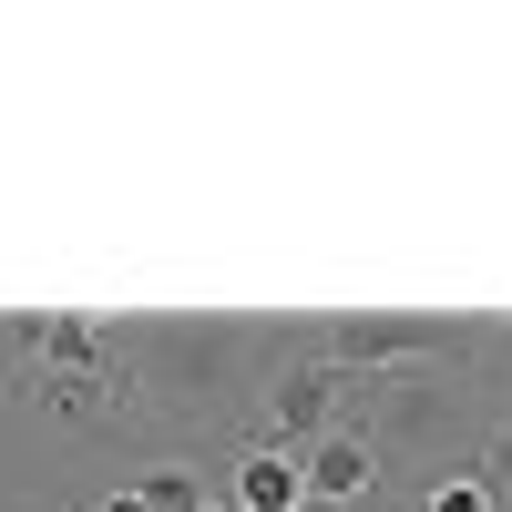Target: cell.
<instances>
[{
	"mask_svg": "<svg viewBox=\"0 0 512 512\" xmlns=\"http://www.w3.org/2000/svg\"><path fill=\"white\" fill-rule=\"evenodd\" d=\"M338 390H349V369H338V359H287L277 390H267V441L308 461V451L338 431Z\"/></svg>",
	"mask_w": 512,
	"mask_h": 512,
	"instance_id": "cell-1",
	"label": "cell"
},
{
	"mask_svg": "<svg viewBox=\"0 0 512 512\" xmlns=\"http://www.w3.org/2000/svg\"><path fill=\"white\" fill-rule=\"evenodd\" d=\"M451 349V328H431V318H338V328H318V359H338V369H400V359H441Z\"/></svg>",
	"mask_w": 512,
	"mask_h": 512,
	"instance_id": "cell-2",
	"label": "cell"
},
{
	"mask_svg": "<svg viewBox=\"0 0 512 512\" xmlns=\"http://www.w3.org/2000/svg\"><path fill=\"white\" fill-rule=\"evenodd\" d=\"M226 502H236V512H297V502H308V461H297V451H277V441H256V451L236 461Z\"/></svg>",
	"mask_w": 512,
	"mask_h": 512,
	"instance_id": "cell-3",
	"label": "cell"
},
{
	"mask_svg": "<svg viewBox=\"0 0 512 512\" xmlns=\"http://www.w3.org/2000/svg\"><path fill=\"white\" fill-rule=\"evenodd\" d=\"M308 492H318V502H359V492H379V441L328 431V441L308 451Z\"/></svg>",
	"mask_w": 512,
	"mask_h": 512,
	"instance_id": "cell-4",
	"label": "cell"
},
{
	"mask_svg": "<svg viewBox=\"0 0 512 512\" xmlns=\"http://www.w3.org/2000/svg\"><path fill=\"white\" fill-rule=\"evenodd\" d=\"M154 359L185 379V400H205V410H216V400H226L216 379L236 369V338H195V328H164V338H154Z\"/></svg>",
	"mask_w": 512,
	"mask_h": 512,
	"instance_id": "cell-5",
	"label": "cell"
},
{
	"mask_svg": "<svg viewBox=\"0 0 512 512\" xmlns=\"http://www.w3.org/2000/svg\"><path fill=\"white\" fill-rule=\"evenodd\" d=\"M31 349H41V369H52V379H123V369L103 359V328H93V318H52Z\"/></svg>",
	"mask_w": 512,
	"mask_h": 512,
	"instance_id": "cell-6",
	"label": "cell"
},
{
	"mask_svg": "<svg viewBox=\"0 0 512 512\" xmlns=\"http://www.w3.org/2000/svg\"><path fill=\"white\" fill-rule=\"evenodd\" d=\"M134 492H144V512H216L205 502V472H185V461H154Z\"/></svg>",
	"mask_w": 512,
	"mask_h": 512,
	"instance_id": "cell-7",
	"label": "cell"
},
{
	"mask_svg": "<svg viewBox=\"0 0 512 512\" xmlns=\"http://www.w3.org/2000/svg\"><path fill=\"white\" fill-rule=\"evenodd\" d=\"M431 512H492V482H482V472H451V482L431 492Z\"/></svg>",
	"mask_w": 512,
	"mask_h": 512,
	"instance_id": "cell-8",
	"label": "cell"
},
{
	"mask_svg": "<svg viewBox=\"0 0 512 512\" xmlns=\"http://www.w3.org/2000/svg\"><path fill=\"white\" fill-rule=\"evenodd\" d=\"M103 512H144V492H113V502H103Z\"/></svg>",
	"mask_w": 512,
	"mask_h": 512,
	"instance_id": "cell-9",
	"label": "cell"
},
{
	"mask_svg": "<svg viewBox=\"0 0 512 512\" xmlns=\"http://www.w3.org/2000/svg\"><path fill=\"white\" fill-rule=\"evenodd\" d=\"M297 512H349V502H318V492H308V502H297Z\"/></svg>",
	"mask_w": 512,
	"mask_h": 512,
	"instance_id": "cell-10",
	"label": "cell"
},
{
	"mask_svg": "<svg viewBox=\"0 0 512 512\" xmlns=\"http://www.w3.org/2000/svg\"><path fill=\"white\" fill-rule=\"evenodd\" d=\"M410 512H431V502H410Z\"/></svg>",
	"mask_w": 512,
	"mask_h": 512,
	"instance_id": "cell-11",
	"label": "cell"
},
{
	"mask_svg": "<svg viewBox=\"0 0 512 512\" xmlns=\"http://www.w3.org/2000/svg\"><path fill=\"white\" fill-rule=\"evenodd\" d=\"M216 512H236V502H216Z\"/></svg>",
	"mask_w": 512,
	"mask_h": 512,
	"instance_id": "cell-12",
	"label": "cell"
}]
</instances>
